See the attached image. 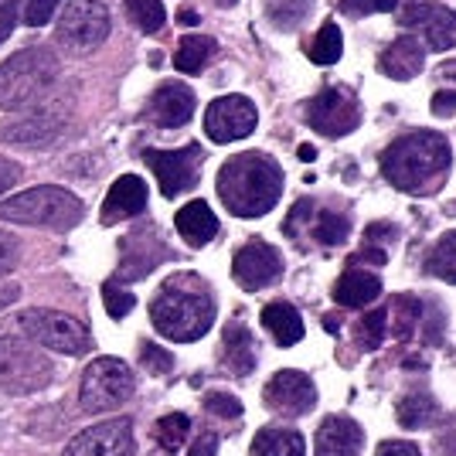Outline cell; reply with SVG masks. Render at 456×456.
Instances as JSON below:
<instances>
[{"label":"cell","mask_w":456,"mask_h":456,"mask_svg":"<svg viewBox=\"0 0 456 456\" xmlns=\"http://www.w3.org/2000/svg\"><path fill=\"white\" fill-rule=\"evenodd\" d=\"M191 433V419L184 412H171V416H164L157 422V443L164 446V450H181L184 446V439Z\"/></svg>","instance_id":"35"},{"label":"cell","mask_w":456,"mask_h":456,"mask_svg":"<svg viewBox=\"0 0 456 456\" xmlns=\"http://www.w3.org/2000/svg\"><path fill=\"white\" fill-rule=\"evenodd\" d=\"M422 69H426V48H422L419 38H412V35L395 38L379 55V72L385 78H395V82H409V78H416Z\"/></svg>","instance_id":"19"},{"label":"cell","mask_w":456,"mask_h":456,"mask_svg":"<svg viewBox=\"0 0 456 456\" xmlns=\"http://www.w3.org/2000/svg\"><path fill=\"white\" fill-rule=\"evenodd\" d=\"M82 215H86V205L72 191L55 188V184H41V188H31L24 194H14L11 201L0 205V222L55 228V232L76 228L82 222Z\"/></svg>","instance_id":"4"},{"label":"cell","mask_w":456,"mask_h":456,"mask_svg":"<svg viewBox=\"0 0 456 456\" xmlns=\"http://www.w3.org/2000/svg\"><path fill=\"white\" fill-rule=\"evenodd\" d=\"M110 38V11L102 0H69L58 18V41L72 52H93Z\"/></svg>","instance_id":"9"},{"label":"cell","mask_w":456,"mask_h":456,"mask_svg":"<svg viewBox=\"0 0 456 456\" xmlns=\"http://www.w3.org/2000/svg\"><path fill=\"white\" fill-rule=\"evenodd\" d=\"M205 412L222 416V419H239L242 416V402L225 395V392H208V395H205Z\"/></svg>","instance_id":"41"},{"label":"cell","mask_w":456,"mask_h":456,"mask_svg":"<svg viewBox=\"0 0 456 456\" xmlns=\"http://www.w3.org/2000/svg\"><path fill=\"white\" fill-rule=\"evenodd\" d=\"M140 362H143V368L151 371V375H171L174 371V354L171 351H164L160 344H143L140 347Z\"/></svg>","instance_id":"38"},{"label":"cell","mask_w":456,"mask_h":456,"mask_svg":"<svg viewBox=\"0 0 456 456\" xmlns=\"http://www.w3.org/2000/svg\"><path fill=\"white\" fill-rule=\"evenodd\" d=\"M310 215H314V205H310V201H297V205H293V211H289V215H286V222H283V232L286 235H289V239H300V232H310Z\"/></svg>","instance_id":"42"},{"label":"cell","mask_w":456,"mask_h":456,"mask_svg":"<svg viewBox=\"0 0 456 456\" xmlns=\"http://www.w3.org/2000/svg\"><path fill=\"white\" fill-rule=\"evenodd\" d=\"M310 11H314V0H283V4H269L266 7L269 20H273L276 28H283V31L300 28V24L310 18Z\"/></svg>","instance_id":"34"},{"label":"cell","mask_w":456,"mask_h":456,"mask_svg":"<svg viewBox=\"0 0 456 456\" xmlns=\"http://www.w3.org/2000/svg\"><path fill=\"white\" fill-rule=\"evenodd\" d=\"M395 11H399L402 28H419L433 52H450V48H456V14L446 4L399 0Z\"/></svg>","instance_id":"12"},{"label":"cell","mask_w":456,"mask_h":456,"mask_svg":"<svg viewBox=\"0 0 456 456\" xmlns=\"http://www.w3.org/2000/svg\"><path fill=\"white\" fill-rule=\"evenodd\" d=\"M102 300H106V314H110L113 321H123L136 304L134 293L123 289V283H116V280H110V283L102 286Z\"/></svg>","instance_id":"37"},{"label":"cell","mask_w":456,"mask_h":456,"mask_svg":"<svg viewBox=\"0 0 456 456\" xmlns=\"http://www.w3.org/2000/svg\"><path fill=\"white\" fill-rule=\"evenodd\" d=\"M453 153L446 136L436 130H416L399 140H392L381 151V174L392 188L405 194H436L450 177Z\"/></svg>","instance_id":"1"},{"label":"cell","mask_w":456,"mask_h":456,"mask_svg":"<svg viewBox=\"0 0 456 456\" xmlns=\"http://www.w3.org/2000/svg\"><path fill=\"white\" fill-rule=\"evenodd\" d=\"M456 110V89H446V93L433 95V113L436 116H450Z\"/></svg>","instance_id":"48"},{"label":"cell","mask_w":456,"mask_h":456,"mask_svg":"<svg viewBox=\"0 0 456 456\" xmlns=\"http://www.w3.org/2000/svg\"><path fill=\"white\" fill-rule=\"evenodd\" d=\"M126 14L143 35H157L167 24V11L160 0H126Z\"/></svg>","instance_id":"32"},{"label":"cell","mask_w":456,"mask_h":456,"mask_svg":"<svg viewBox=\"0 0 456 456\" xmlns=\"http://www.w3.org/2000/svg\"><path fill=\"white\" fill-rule=\"evenodd\" d=\"M225 4H235V0H225Z\"/></svg>","instance_id":"53"},{"label":"cell","mask_w":456,"mask_h":456,"mask_svg":"<svg viewBox=\"0 0 456 456\" xmlns=\"http://www.w3.org/2000/svg\"><path fill=\"white\" fill-rule=\"evenodd\" d=\"M143 208H147V184H143V177L123 174L110 188V198L102 205V225H116V222L136 218Z\"/></svg>","instance_id":"20"},{"label":"cell","mask_w":456,"mask_h":456,"mask_svg":"<svg viewBox=\"0 0 456 456\" xmlns=\"http://www.w3.org/2000/svg\"><path fill=\"white\" fill-rule=\"evenodd\" d=\"M344 52V38H341V28L334 24V20H327L321 31H317V38L310 45V61L314 65H334Z\"/></svg>","instance_id":"31"},{"label":"cell","mask_w":456,"mask_h":456,"mask_svg":"<svg viewBox=\"0 0 456 456\" xmlns=\"http://www.w3.org/2000/svg\"><path fill=\"white\" fill-rule=\"evenodd\" d=\"M263 327L273 334V341L280 347H293V344L304 341V317H300L297 306L286 304V300H276V304H269L263 310Z\"/></svg>","instance_id":"23"},{"label":"cell","mask_w":456,"mask_h":456,"mask_svg":"<svg viewBox=\"0 0 456 456\" xmlns=\"http://www.w3.org/2000/svg\"><path fill=\"white\" fill-rule=\"evenodd\" d=\"M283 167L263 151L235 153L218 171V198L239 218H263L280 205Z\"/></svg>","instance_id":"2"},{"label":"cell","mask_w":456,"mask_h":456,"mask_svg":"<svg viewBox=\"0 0 456 456\" xmlns=\"http://www.w3.org/2000/svg\"><path fill=\"white\" fill-rule=\"evenodd\" d=\"M347 232H351V222H347L344 215H334V211H321L317 222L310 225V235H314L321 246H344Z\"/></svg>","instance_id":"33"},{"label":"cell","mask_w":456,"mask_h":456,"mask_svg":"<svg viewBox=\"0 0 456 456\" xmlns=\"http://www.w3.org/2000/svg\"><path fill=\"white\" fill-rule=\"evenodd\" d=\"M18 4L20 0H0V45L7 41V35L14 31V20H18Z\"/></svg>","instance_id":"44"},{"label":"cell","mask_w":456,"mask_h":456,"mask_svg":"<svg viewBox=\"0 0 456 456\" xmlns=\"http://www.w3.org/2000/svg\"><path fill=\"white\" fill-rule=\"evenodd\" d=\"M20 259V246L14 235H7V232H0V276H7V273H14Z\"/></svg>","instance_id":"43"},{"label":"cell","mask_w":456,"mask_h":456,"mask_svg":"<svg viewBox=\"0 0 456 456\" xmlns=\"http://www.w3.org/2000/svg\"><path fill=\"white\" fill-rule=\"evenodd\" d=\"M266 405L280 416H306L317 405V385L304 371H276L266 385Z\"/></svg>","instance_id":"16"},{"label":"cell","mask_w":456,"mask_h":456,"mask_svg":"<svg viewBox=\"0 0 456 456\" xmlns=\"http://www.w3.org/2000/svg\"><path fill=\"white\" fill-rule=\"evenodd\" d=\"M395 412H399V426H405V429H426L439 419V402L429 392L416 388L395 405Z\"/></svg>","instance_id":"26"},{"label":"cell","mask_w":456,"mask_h":456,"mask_svg":"<svg viewBox=\"0 0 456 456\" xmlns=\"http://www.w3.org/2000/svg\"><path fill=\"white\" fill-rule=\"evenodd\" d=\"M439 78H443V82H450V89H456V58L439 69Z\"/></svg>","instance_id":"49"},{"label":"cell","mask_w":456,"mask_h":456,"mask_svg":"<svg viewBox=\"0 0 456 456\" xmlns=\"http://www.w3.org/2000/svg\"><path fill=\"white\" fill-rule=\"evenodd\" d=\"M375 456H422V453H419L416 443H399V439H392V443H381Z\"/></svg>","instance_id":"46"},{"label":"cell","mask_w":456,"mask_h":456,"mask_svg":"<svg viewBox=\"0 0 456 456\" xmlns=\"http://www.w3.org/2000/svg\"><path fill=\"white\" fill-rule=\"evenodd\" d=\"M177 232H181V239L188 242V246H208L211 239L218 235V218H215V211L205 205V201H191L184 208L177 211Z\"/></svg>","instance_id":"22"},{"label":"cell","mask_w":456,"mask_h":456,"mask_svg":"<svg viewBox=\"0 0 456 456\" xmlns=\"http://www.w3.org/2000/svg\"><path fill=\"white\" fill-rule=\"evenodd\" d=\"M134 395V371L119 358H95L78 385V402L86 412H110Z\"/></svg>","instance_id":"7"},{"label":"cell","mask_w":456,"mask_h":456,"mask_svg":"<svg viewBox=\"0 0 456 456\" xmlns=\"http://www.w3.org/2000/svg\"><path fill=\"white\" fill-rule=\"evenodd\" d=\"M364 446V433L354 419L330 416L321 422L317 429V443H314V456H358Z\"/></svg>","instance_id":"18"},{"label":"cell","mask_w":456,"mask_h":456,"mask_svg":"<svg viewBox=\"0 0 456 456\" xmlns=\"http://www.w3.org/2000/svg\"><path fill=\"white\" fill-rule=\"evenodd\" d=\"M232 276L246 293H259L283 276V256L266 242H246L232 259Z\"/></svg>","instance_id":"14"},{"label":"cell","mask_w":456,"mask_h":456,"mask_svg":"<svg viewBox=\"0 0 456 456\" xmlns=\"http://www.w3.org/2000/svg\"><path fill=\"white\" fill-rule=\"evenodd\" d=\"M55 4L58 0H20V18H24V24H31V28H41V24L52 20Z\"/></svg>","instance_id":"40"},{"label":"cell","mask_w":456,"mask_h":456,"mask_svg":"<svg viewBox=\"0 0 456 456\" xmlns=\"http://www.w3.org/2000/svg\"><path fill=\"white\" fill-rule=\"evenodd\" d=\"M20 181V167L14 160H7V157H0V194H7V191L14 188Z\"/></svg>","instance_id":"45"},{"label":"cell","mask_w":456,"mask_h":456,"mask_svg":"<svg viewBox=\"0 0 456 456\" xmlns=\"http://www.w3.org/2000/svg\"><path fill=\"white\" fill-rule=\"evenodd\" d=\"M222 362L232 375H239V379H246L248 371L256 368V341H252V330H248L246 323L232 321L225 327V334H222Z\"/></svg>","instance_id":"21"},{"label":"cell","mask_w":456,"mask_h":456,"mask_svg":"<svg viewBox=\"0 0 456 456\" xmlns=\"http://www.w3.org/2000/svg\"><path fill=\"white\" fill-rule=\"evenodd\" d=\"M191 456H218V436L215 433H201L198 443L191 446Z\"/></svg>","instance_id":"47"},{"label":"cell","mask_w":456,"mask_h":456,"mask_svg":"<svg viewBox=\"0 0 456 456\" xmlns=\"http://www.w3.org/2000/svg\"><path fill=\"white\" fill-rule=\"evenodd\" d=\"M55 379V364L18 338H0V392L31 395L48 388Z\"/></svg>","instance_id":"6"},{"label":"cell","mask_w":456,"mask_h":456,"mask_svg":"<svg viewBox=\"0 0 456 456\" xmlns=\"http://www.w3.org/2000/svg\"><path fill=\"white\" fill-rule=\"evenodd\" d=\"M194 116V93H191L184 82H164L157 86L147 102V119L164 126V130H177L191 123Z\"/></svg>","instance_id":"17"},{"label":"cell","mask_w":456,"mask_h":456,"mask_svg":"<svg viewBox=\"0 0 456 456\" xmlns=\"http://www.w3.org/2000/svg\"><path fill=\"white\" fill-rule=\"evenodd\" d=\"M347 18H368V14H392L399 7V0H341L338 4Z\"/></svg>","instance_id":"39"},{"label":"cell","mask_w":456,"mask_h":456,"mask_svg":"<svg viewBox=\"0 0 456 456\" xmlns=\"http://www.w3.org/2000/svg\"><path fill=\"white\" fill-rule=\"evenodd\" d=\"M198 14H194V11H181V24H191V28H194V24H198Z\"/></svg>","instance_id":"51"},{"label":"cell","mask_w":456,"mask_h":456,"mask_svg":"<svg viewBox=\"0 0 456 456\" xmlns=\"http://www.w3.org/2000/svg\"><path fill=\"white\" fill-rule=\"evenodd\" d=\"M306 123H310V130L323 136H344L362 126V106H358L354 93L330 86L306 102Z\"/></svg>","instance_id":"11"},{"label":"cell","mask_w":456,"mask_h":456,"mask_svg":"<svg viewBox=\"0 0 456 456\" xmlns=\"http://www.w3.org/2000/svg\"><path fill=\"white\" fill-rule=\"evenodd\" d=\"M395 239H399V228L392 225V222H375V225H368L364 228V242H362L358 259H368V263H375V266H385V263H388V248L395 246Z\"/></svg>","instance_id":"28"},{"label":"cell","mask_w":456,"mask_h":456,"mask_svg":"<svg viewBox=\"0 0 456 456\" xmlns=\"http://www.w3.org/2000/svg\"><path fill=\"white\" fill-rule=\"evenodd\" d=\"M388 338V306H379L371 314H364L358 327H354V341L362 351H379Z\"/></svg>","instance_id":"30"},{"label":"cell","mask_w":456,"mask_h":456,"mask_svg":"<svg viewBox=\"0 0 456 456\" xmlns=\"http://www.w3.org/2000/svg\"><path fill=\"white\" fill-rule=\"evenodd\" d=\"M65 456H134V422L130 419H110L93 429H82Z\"/></svg>","instance_id":"15"},{"label":"cell","mask_w":456,"mask_h":456,"mask_svg":"<svg viewBox=\"0 0 456 456\" xmlns=\"http://www.w3.org/2000/svg\"><path fill=\"white\" fill-rule=\"evenodd\" d=\"M381 297V280L371 276V273H362V269H347L338 286H334V300L341 306H364L375 304Z\"/></svg>","instance_id":"24"},{"label":"cell","mask_w":456,"mask_h":456,"mask_svg":"<svg viewBox=\"0 0 456 456\" xmlns=\"http://www.w3.org/2000/svg\"><path fill=\"white\" fill-rule=\"evenodd\" d=\"M215 55H218L215 38H208V35H184L177 52H174V69L184 72V76H201Z\"/></svg>","instance_id":"25"},{"label":"cell","mask_w":456,"mask_h":456,"mask_svg":"<svg viewBox=\"0 0 456 456\" xmlns=\"http://www.w3.org/2000/svg\"><path fill=\"white\" fill-rule=\"evenodd\" d=\"M11 300H18V286H4L0 289V310L11 304Z\"/></svg>","instance_id":"50"},{"label":"cell","mask_w":456,"mask_h":456,"mask_svg":"<svg viewBox=\"0 0 456 456\" xmlns=\"http://www.w3.org/2000/svg\"><path fill=\"white\" fill-rule=\"evenodd\" d=\"M143 164L157 174L164 198H177L198 184L205 151H201V143H188L181 151H143Z\"/></svg>","instance_id":"10"},{"label":"cell","mask_w":456,"mask_h":456,"mask_svg":"<svg viewBox=\"0 0 456 456\" xmlns=\"http://www.w3.org/2000/svg\"><path fill=\"white\" fill-rule=\"evenodd\" d=\"M58 78V61L45 48H28L0 65V106L28 110L52 93Z\"/></svg>","instance_id":"5"},{"label":"cell","mask_w":456,"mask_h":456,"mask_svg":"<svg viewBox=\"0 0 456 456\" xmlns=\"http://www.w3.org/2000/svg\"><path fill=\"white\" fill-rule=\"evenodd\" d=\"M388 317H395V323L388 330H395L399 338H409L419 327V317H422V304L412 300V297H399L395 304L388 306Z\"/></svg>","instance_id":"36"},{"label":"cell","mask_w":456,"mask_h":456,"mask_svg":"<svg viewBox=\"0 0 456 456\" xmlns=\"http://www.w3.org/2000/svg\"><path fill=\"white\" fill-rule=\"evenodd\" d=\"M18 327L31 341H38L41 347L58 351V354H86L93 347L86 323L61 310H24L18 317Z\"/></svg>","instance_id":"8"},{"label":"cell","mask_w":456,"mask_h":456,"mask_svg":"<svg viewBox=\"0 0 456 456\" xmlns=\"http://www.w3.org/2000/svg\"><path fill=\"white\" fill-rule=\"evenodd\" d=\"M259 123L256 113V102L246 95H222L215 99L205 113V134L215 143H235V140H246Z\"/></svg>","instance_id":"13"},{"label":"cell","mask_w":456,"mask_h":456,"mask_svg":"<svg viewBox=\"0 0 456 456\" xmlns=\"http://www.w3.org/2000/svg\"><path fill=\"white\" fill-rule=\"evenodd\" d=\"M314 157H317V151H314L310 143H306V147H300V160H314Z\"/></svg>","instance_id":"52"},{"label":"cell","mask_w":456,"mask_h":456,"mask_svg":"<svg viewBox=\"0 0 456 456\" xmlns=\"http://www.w3.org/2000/svg\"><path fill=\"white\" fill-rule=\"evenodd\" d=\"M153 327L177 344L201 341L215 323V300L211 289L198 273H177L157 289L151 304Z\"/></svg>","instance_id":"3"},{"label":"cell","mask_w":456,"mask_h":456,"mask_svg":"<svg viewBox=\"0 0 456 456\" xmlns=\"http://www.w3.org/2000/svg\"><path fill=\"white\" fill-rule=\"evenodd\" d=\"M426 273H429V276H436V280H443V283L456 286V228L453 232H446V235L436 242V248L429 252V259H426Z\"/></svg>","instance_id":"29"},{"label":"cell","mask_w":456,"mask_h":456,"mask_svg":"<svg viewBox=\"0 0 456 456\" xmlns=\"http://www.w3.org/2000/svg\"><path fill=\"white\" fill-rule=\"evenodd\" d=\"M252 456H306V443L293 429H263L252 443Z\"/></svg>","instance_id":"27"}]
</instances>
